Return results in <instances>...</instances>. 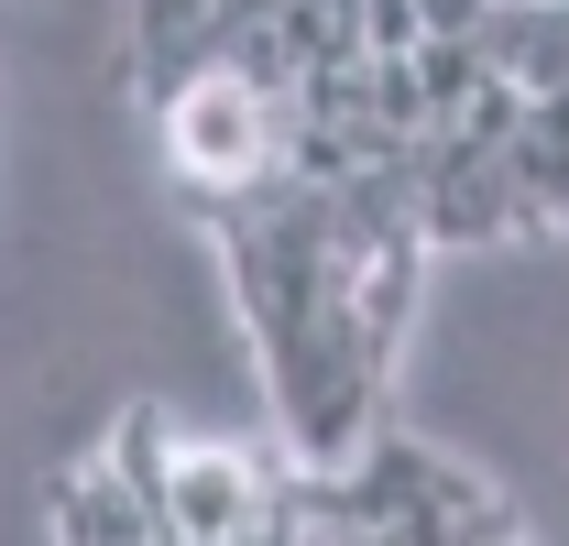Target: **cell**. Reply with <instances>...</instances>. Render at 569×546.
Returning a JSON list of instances; mask_svg holds the SVG:
<instances>
[{"instance_id": "cell-2", "label": "cell", "mask_w": 569, "mask_h": 546, "mask_svg": "<svg viewBox=\"0 0 569 546\" xmlns=\"http://www.w3.org/2000/svg\"><path fill=\"white\" fill-rule=\"evenodd\" d=\"M274 492H284L274 459H252V448H219V437H176L153 514H164V546H241L263 514H274Z\"/></svg>"}, {"instance_id": "cell-3", "label": "cell", "mask_w": 569, "mask_h": 546, "mask_svg": "<svg viewBox=\"0 0 569 546\" xmlns=\"http://www.w3.org/2000/svg\"><path fill=\"white\" fill-rule=\"evenodd\" d=\"M56 546H164V514L110 448L56 481Z\"/></svg>"}, {"instance_id": "cell-1", "label": "cell", "mask_w": 569, "mask_h": 546, "mask_svg": "<svg viewBox=\"0 0 569 546\" xmlns=\"http://www.w3.org/2000/svg\"><path fill=\"white\" fill-rule=\"evenodd\" d=\"M153 142H164V175L198 208H219L263 175H284V99L241 88L230 67H198L176 99H153Z\"/></svg>"}]
</instances>
